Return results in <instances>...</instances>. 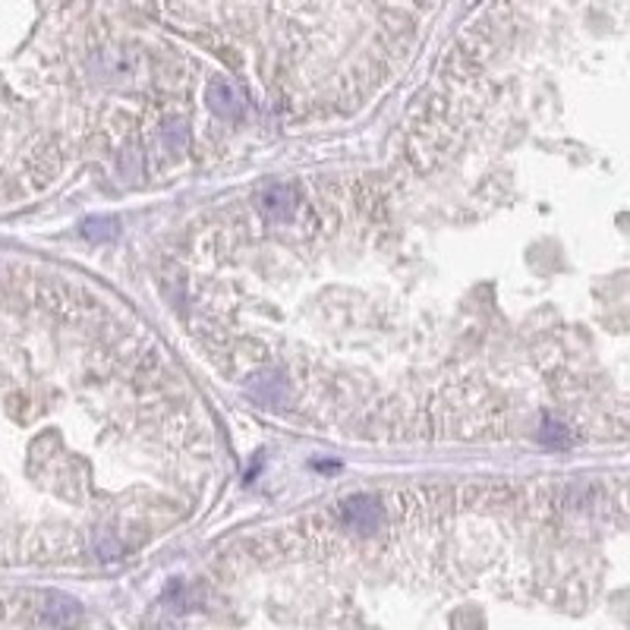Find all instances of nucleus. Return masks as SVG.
I'll use <instances>...</instances> for the list:
<instances>
[{
    "mask_svg": "<svg viewBox=\"0 0 630 630\" xmlns=\"http://www.w3.org/2000/svg\"><path fill=\"white\" fill-rule=\"evenodd\" d=\"M340 517L347 520V526H353V530L360 533H372L379 530L381 517H385V511H381V502L372 495H353L347 498L344 504H340Z\"/></svg>",
    "mask_w": 630,
    "mask_h": 630,
    "instance_id": "obj_1",
    "label": "nucleus"
},
{
    "mask_svg": "<svg viewBox=\"0 0 630 630\" xmlns=\"http://www.w3.org/2000/svg\"><path fill=\"white\" fill-rule=\"evenodd\" d=\"M79 618V602L64 593H51L41 605V625L47 630H64Z\"/></svg>",
    "mask_w": 630,
    "mask_h": 630,
    "instance_id": "obj_2",
    "label": "nucleus"
},
{
    "mask_svg": "<svg viewBox=\"0 0 630 630\" xmlns=\"http://www.w3.org/2000/svg\"><path fill=\"white\" fill-rule=\"evenodd\" d=\"M208 107L218 114V117H243L246 111V98L237 92L230 82L215 79L208 86Z\"/></svg>",
    "mask_w": 630,
    "mask_h": 630,
    "instance_id": "obj_3",
    "label": "nucleus"
},
{
    "mask_svg": "<svg viewBox=\"0 0 630 630\" xmlns=\"http://www.w3.org/2000/svg\"><path fill=\"white\" fill-rule=\"evenodd\" d=\"M249 394L256 397L259 403H269V407H275V403L284 401V394H287L284 375H280V372H262V375H256V379L249 381Z\"/></svg>",
    "mask_w": 630,
    "mask_h": 630,
    "instance_id": "obj_4",
    "label": "nucleus"
},
{
    "mask_svg": "<svg viewBox=\"0 0 630 630\" xmlns=\"http://www.w3.org/2000/svg\"><path fill=\"white\" fill-rule=\"evenodd\" d=\"M120 234L117 218H86L82 221V237L92 239V243H107Z\"/></svg>",
    "mask_w": 630,
    "mask_h": 630,
    "instance_id": "obj_5",
    "label": "nucleus"
},
{
    "mask_svg": "<svg viewBox=\"0 0 630 630\" xmlns=\"http://www.w3.org/2000/svg\"><path fill=\"white\" fill-rule=\"evenodd\" d=\"M290 208H293V193L290 189H284V187H275V189H265V196H262V211L269 218H284V215H290Z\"/></svg>",
    "mask_w": 630,
    "mask_h": 630,
    "instance_id": "obj_6",
    "label": "nucleus"
},
{
    "mask_svg": "<svg viewBox=\"0 0 630 630\" xmlns=\"http://www.w3.org/2000/svg\"><path fill=\"white\" fill-rule=\"evenodd\" d=\"M543 442L552 444V448H561L567 442V432L558 426V422H545V432H543Z\"/></svg>",
    "mask_w": 630,
    "mask_h": 630,
    "instance_id": "obj_7",
    "label": "nucleus"
}]
</instances>
